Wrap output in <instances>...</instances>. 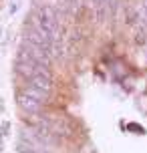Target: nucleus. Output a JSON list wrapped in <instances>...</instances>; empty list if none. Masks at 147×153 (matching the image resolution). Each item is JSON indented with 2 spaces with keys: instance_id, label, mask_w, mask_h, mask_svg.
I'll return each instance as SVG.
<instances>
[{
  "instance_id": "1",
  "label": "nucleus",
  "mask_w": 147,
  "mask_h": 153,
  "mask_svg": "<svg viewBox=\"0 0 147 153\" xmlns=\"http://www.w3.org/2000/svg\"><path fill=\"white\" fill-rule=\"evenodd\" d=\"M24 42H28V45L36 46V48H40V51H45L50 59L61 54V45H56V42L50 40L45 32L36 30L34 26H30V24L24 26Z\"/></svg>"
},
{
  "instance_id": "2",
  "label": "nucleus",
  "mask_w": 147,
  "mask_h": 153,
  "mask_svg": "<svg viewBox=\"0 0 147 153\" xmlns=\"http://www.w3.org/2000/svg\"><path fill=\"white\" fill-rule=\"evenodd\" d=\"M16 59L20 61H30V62H36V65H42V67H48L50 69V56H48L45 51H40L36 46L28 45V42H22L18 46V53H16Z\"/></svg>"
},
{
  "instance_id": "3",
  "label": "nucleus",
  "mask_w": 147,
  "mask_h": 153,
  "mask_svg": "<svg viewBox=\"0 0 147 153\" xmlns=\"http://www.w3.org/2000/svg\"><path fill=\"white\" fill-rule=\"evenodd\" d=\"M16 101H18V107L22 109V111H26L28 115H36L40 113V109H42V103L36 99H32V97H28V95H24V93L18 91V95H16Z\"/></svg>"
},
{
  "instance_id": "4",
  "label": "nucleus",
  "mask_w": 147,
  "mask_h": 153,
  "mask_svg": "<svg viewBox=\"0 0 147 153\" xmlns=\"http://www.w3.org/2000/svg\"><path fill=\"white\" fill-rule=\"evenodd\" d=\"M28 87H34V89H40L45 93L53 91V75H36L28 81Z\"/></svg>"
},
{
  "instance_id": "5",
  "label": "nucleus",
  "mask_w": 147,
  "mask_h": 153,
  "mask_svg": "<svg viewBox=\"0 0 147 153\" xmlns=\"http://www.w3.org/2000/svg\"><path fill=\"white\" fill-rule=\"evenodd\" d=\"M20 93H24V95H28V97H32V99H36V101H40L42 105L47 103L48 99H50V93H45V91H40V89H34V87H24Z\"/></svg>"
}]
</instances>
